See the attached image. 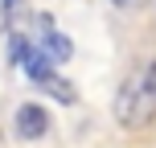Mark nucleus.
Returning a JSON list of instances; mask_svg holds the SVG:
<instances>
[{
	"label": "nucleus",
	"instance_id": "f03ea898",
	"mask_svg": "<svg viewBox=\"0 0 156 148\" xmlns=\"http://www.w3.org/2000/svg\"><path fill=\"white\" fill-rule=\"evenodd\" d=\"M12 132L21 136V140H41V136L49 132V111L41 107V103H21L12 115Z\"/></svg>",
	"mask_w": 156,
	"mask_h": 148
},
{
	"label": "nucleus",
	"instance_id": "423d86ee",
	"mask_svg": "<svg viewBox=\"0 0 156 148\" xmlns=\"http://www.w3.org/2000/svg\"><path fill=\"white\" fill-rule=\"evenodd\" d=\"M115 8H123V13H136V8H148L152 0H111Z\"/></svg>",
	"mask_w": 156,
	"mask_h": 148
},
{
	"label": "nucleus",
	"instance_id": "f257e3e1",
	"mask_svg": "<svg viewBox=\"0 0 156 148\" xmlns=\"http://www.w3.org/2000/svg\"><path fill=\"white\" fill-rule=\"evenodd\" d=\"M111 111H115V124L119 128L140 132V128H148L156 119V95L148 91V82H144L140 74H127L123 82H119V91H115Z\"/></svg>",
	"mask_w": 156,
	"mask_h": 148
},
{
	"label": "nucleus",
	"instance_id": "20e7f679",
	"mask_svg": "<svg viewBox=\"0 0 156 148\" xmlns=\"http://www.w3.org/2000/svg\"><path fill=\"white\" fill-rule=\"evenodd\" d=\"M41 91H49L58 103H74V99H78V95H74V86L66 82V78H58V74H49L45 82H41Z\"/></svg>",
	"mask_w": 156,
	"mask_h": 148
},
{
	"label": "nucleus",
	"instance_id": "6e6552de",
	"mask_svg": "<svg viewBox=\"0 0 156 148\" xmlns=\"http://www.w3.org/2000/svg\"><path fill=\"white\" fill-rule=\"evenodd\" d=\"M12 4H16V0H4V8H12Z\"/></svg>",
	"mask_w": 156,
	"mask_h": 148
},
{
	"label": "nucleus",
	"instance_id": "0eeeda50",
	"mask_svg": "<svg viewBox=\"0 0 156 148\" xmlns=\"http://www.w3.org/2000/svg\"><path fill=\"white\" fill-rule=\"evenodd\" d=\"M144 82H148V91L156 95V58H152V62H148V74H144Z\"/></svg>",
	"mask_w": 156,
	"mask_h": 148
},
{
	"label": "nucleus",
	"instance_id": "39448f33",
	"mask_svg": "<svg viewBox=\"0 0 156 148\" xmlns=\"http://www.w3.org/2000/svg\"><path fill=\"white\" fill-rule=\"evenodd\" d=\"M8 58H12L16 66H25V62L33 58V45H29L25 33H12V37H8Z\"/></svg>",
	"mask_w": 156,
	"mask_h": 148
},
{
	"label": "nucleus",
	"instance_id": "7ed1b4c3",
	"mask_svg": "<svg viewBox=\"0 0 156 148\" xmlns=\"http://www.w3.org/2000/svg\"><path fill=\"white\" fill-rule=\"evenodd\" d=\"M41 54H45L49 62H66V58L74 54V49H70V37H62L58 29H49V25H45V45H41Z\"/></svg>",
	"mask_w": 156,
	"mask_h": 148
}]
</instances>
